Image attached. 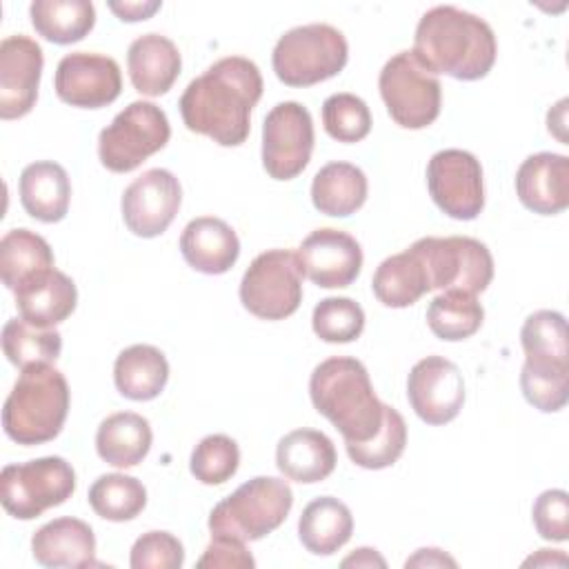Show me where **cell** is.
Segmentation results:
<instances>
[{"label":"cell","instance_id":"ba28073f","mask_svg":"<svg viewBox=\"0 0 569 569\" xmlns=\"http://www.w3.org/2000/svg\"><path fill=\"white\" fill-rule=\"evenodd\" d=\"M422 262L429 291L480 293L493 278V258L487 244L469 236H427L409 247Z\"/></svg>","mask_w":569,"mask_h":569},{"label":"cell","instance_id":"7bdbcfd3","mask_svg":"<svg viewBox=\"0 0 569 569\" xmlns=\"http://www.w3.org/2000/svg\"><path fill=\"white\" fill-rule=\"evenodd\" d=\"M533 527L540 538L565 542L569 538V496L565 489L542 491L531 509Z\"/></svg>","mask_w":569,"mask_h":569},{"label":"cell","instance_id":"5bb4252c","mask_svg":"<svg viewBox=\"0 0 569 569\" xmlns=\"http://www.w3.org/2000/svg\"><path fill=\"white\" fill-rule=\"evenodd\" d=\"M53 89L58 98L71 107L100 109L120 96V67L109 56L73 51L58 62Z\"/></svg>","mask_w":569,"mask_h":569},{"label":"cell","instance_id":"5b68a950","mask_svg":"<svg viewBox=\"0 0 569 569\" xmlns=\"http://www.w3.org/2000/svg\"><path fill=\"white\" fill-rule=\"evenodd\" d=\"M291 507L293 491L287 480L256 476L211 509L209 531L211 536H227L242 542L260 540L284 522Z\"/></svg>","mask_w":569,"mask_h":569},{"label":"cell","instance_id":"9a60e30c","mask_svg":"<svg viewBox=\"0 0 569 569\" xmlns=\"http://www.w3.org/2000/svg\"><path fill=\"white\" fill-rule=\"evenodd\" d=\"M182 202L178 178L167 169H149L122 193V220L140 238H156L173 222Z\"/></svg>","mask_w":569,"mask_h":569},{"label":"cell","instance_id":"6da1fadb","mask_svg":"<svg viewBox=\"0 0 569 569\" xmlns=\"http://www.w3.org/2000/svg\"><path fill=\"white\" fill-rule=\"evenodd\" d=\"M262 96V76L256 62L242 56L216 60L193 78L180 96V116L189 131L222 147H238L251 129V109Z\"/></svg>","mask_w":569,"mask_h":569},{"label":"cell","instance_id":"4dcf8cb0","mask_svg":"<svg viewBox=\"0 0 569 569\" xmlns=\"http://www.w3.org/2000/svg\"><path fill=\"white\" fill-rule=\"evenodd\" d=\"M53 269V251L49 242L29 231L11 229L0 240V276L7 289L18 291Z\"/></svg>","mask_w":569,"mask_h":569},{"label":"cell","instance_id":"8fae6325","mask_svg":"<svg viewBox=\"0 0 569 569\" xmlns=\"http://www.w3.org/2000/svg\"><path fill=\"white\" fill-rule=\"evenodd\" d=\"M242 307L262 320H284L302 302V269L296 251L269 249L251 260L240 282Z\"/></svg>","mask_w":569,"mask_h":569},{"label":"cell","instance_id":"836d02e7","mask_svg":"<svg viewBox=\"0 0 569 569\" xmlns=\"http://www.w3.org/2000/svg\"><path fill=\"white\" fill-rule=\"evenodd\" d=\"M485 320V309L476 293L442 291L427 307V325L440 340L456 342L473 336Z\"/></svg>","mask_w":569,"mask_h":569},{"label":"cell","instance_id":"603a6c76","mask_svg":"<svg viewBox=\"0 0 569 569\" xmlns=\"http://www.w3.org/2000/svg\"><path fill=\"white\" fill-rule=\"evenodd\" d=\"M338 456L331 438L318 429H293L276 447V465L284 478L300 485L320 482L336 469Z\"/></svg>","mask_w":569,"mask_h":569},{"label":"cell","instance_id":"ac0fdd59","mask_svg":"<svg viewBox=\"0 0 569 569\" xmlns=\"http://www.w3.org/2000/svg\"><path fill=\"white\" fill-rule=\"evenodd\" d=\"M44 56L40 44L24 36H9L0 42V118L16 120L27 116L36 100Z\"/></svg>","mask_w":569,"mask_h":569},{"label":"cell","instance_id":"e575fe53","mask_svg":"<svg viewBox=\"0 0 569 569\" xmlns=\"http://www.w3.org/2000/svg\"><path fill=\"white\" fill-rule=\"evenodd\" d=\"M2 351L20 369L40 362H56L62 351V336L49 327H36L24 318H9L2 327Z\"/></svg>","mask_w":569,"mask_h":569},{"label":"cell","instance_id":"d6986e66","mask_svg":"<svg viewBox=\"0 0 569 569\" xmlns=\"http://www.w3.org/2000/svg\"><path fill=\"white\" fill-rule=\"evenodd\" d=\"M520 202L540 216H556L569 207V158L540 151L522 160L516 173Z\"/></svg>","mask_w":569,"mask_h":569},{"label":"cell","instance_id":"ee69618b","mask_svg":"<svg viewBox=\"0 0 569 569\" xmlns=\"http://www.w3.org/2000/svg\"><path fill=\"white\" fill-rule=\"evenodd\" d=\"M256 565L253 556L247 551L242 540L227 538V536H211V542L207 545L202 558L198 560V567H238V569H251Z\"/></svg>","mask_w":569,"mask_h":569},{"label":"cell","instance_id":"ab89813d","mask_svg":"<svg viewBox=\"0 0 569 569\" xmlns=\"http://www.w3.org/2000/svg\"><path fill=\"white\" fill-rule=\"evenodd\" d=\"M325 131L338 142H358L371 131V111L353 93H333L322 102Z\"/></svg>","mask_w":569,"mask_h":569},{"label":"cell","instance_id":"4316f807","mask_svg":"<svg viewBox=\"0 0 569 569\" xmlns=\"http://www.w3.org/2000/svg\"><path fill=\"white\" fill-rule=\"evenodd\" d=\"M151 425L133 411H118L107 416L96 431L98 456L120 469L136 467L151 449Z\"/></svg>","mask_w":569,"mask_h":569},{"label":"cell","instance_id":"74e56055","mask_svg":"<svg viewBox=\"0 0 569 569\" xmlns=\"http://www.w3.org/2000/svg\"><path fill=\"white\" fill-rule=\"evenodd\" d=\"M311 327L325 342H351L365 329V311L351 298H325L313 307Z\"/></svg>","mask_w":569,"mask_h":569},{"label":"cell","instance_id":"f546056e","mask_svg":"<svg viewBox=\"0 0 569 569\" xmlns=\"http://www.w3.org/2000/svg\"><path fill=\"white\" fill-rule=\"evenodd\" d=\"M367 176L351 162L325 164L311 182V202L320 213L347 218L356 213L367 200Z\"/></svg>","mask_w":569,"mask_h":569},{"label":"cell","instance_id":"c3c4849f","mask_svg":"<svg viewBox=\"0 0 569 569\" xmlns=\"http://www.w3.org/2000/svg\"><path fill=\"white\" fill-rule=\"evenodd\" d=\"M525 565H533V567H553V565H558V567H562V565H567V556L558 549H538V553L527 558Z\"/></svg>","mask_w":569,"mask_h":569},{"label":"cell","instance_id":"ffe728a7","mask_svg":"<svg viewBox=\"0 0 569 569\" xmlns=\"http://www.w3.org/2000/svg\"><path fill=\"white\" fill-rule=\"evenodd\" d=\"M180 253L196 271L220 276L236 264L240 240L222 218L200 216L182 229Z\"/></svg>","mask_w":569,"mask_h":569},{"label":"cell","instance_id":"d4e9b609","mask_svg":"<svg viewBox=\"0 0 569 569\" xmlns=\"http://www.w3.org/2000/svg\"><path fill=\"white\" fill-rule=\"evenodd\" d=\"M13 296L20 318L44 329L67 320L78 302V289L73 280L56 267L13 291Z\"/></svg>","mask_w":569,"mask_h":569},{"label":"cell","instance_id":"30bf717a","mask_svg":"<svg viewBox=\"0 0 569 569\" xmlns=\"http://www.w3.org/2000/svg\"><path fill=\"white\" fill-rule=\"evenodd\" d=\"M378 89L391 120L405 129H425L440 116V80L409 49L385 62Z\"/></svg>","mask_w":569,"mask_h":569},{"label":"cell","instance_id":"277c9868","mask_svg":"<svg viewBox=\"0 0 569 569\" xmlns=\"http://www.w3.org/2000/svg\"><path fill=\"white\" fill-rule=\"evenodd\" d=\"M69 385L51 362L22 369L2 407L4 433L24 447L53 440L69 413Z\"/></svg>","mask_w":569,"mask_h":569},{"label":"cell","instance_id":"60d3db41","mask_svg":"<svg viewBox=\"0 0 569 569\" xmlns=\"http://www.w3.org/2000/svg\"><path fill=\"white\" fill-rule=\"evenodd\" d=\"M520 389L538 411H560L569 400V371H540L522 365Z\"/></svg>","mask_w":569,"mask_h":569},{"label":"cell","instance_id":"f1b7e54d","mask_svg":"<svg viewBox=\"0 0 569 569\" xmlns=\"http://www.w3.org/2000/svg\"><path fill=\"white\" fill-rule=\"evenodd\" d=\"M118 391L129 400H153L169 380V362L153 345H131L118 353L113 365Z\"/></svg>","mask_w":569,"mask_h":569},{"label":"cell","instance_id":"bcb514c9","mask_svg":"<svg viewBox=\"0 0 569 569\" xmlns=\"http://www.w3.org/2000/svg\"><path fill=\"white\" fill-rule=\"evenodd\" d=\"M458 562L451 558V556H447L442 549H433V547H429V549H418L407 562H405V567H456Z\"/></svg>","mask_w":569,"mask_h":569},{"label":"cell","instance_id":"8d00e7d4","mask_svg":"<svg viewBox=\"0 0 569 569\" xmlns=\"http://www.w3.org/2000/svg\"><path fill=\"white\" fill-rule=\"evenodd\" d=\"M407 445V425L398 409L385 407V420L378 433L358 445H345L351 462L362 469H385L391 467L405 451Z\"/></svg>","mask_w":569,"mask_h":569},{"label":"cell","instance_id":"9c48e42d","mask_svg":"<svg viewBox=\"0 0 569 569\" xmlns=\"http://www.w3.org/2000/svg\"><path fill=\"white\" fill-rule=\"evenodd\" d=\"M76 491V471L60 456L7 465L0 473V502L18 520H33Z\"/></svg>","mask_w":569,"mask_h":569},{"label":"cell","instance_id":"7dc6e473","mask_svg":"<svg viewBox=\"0 0 569 569\" xmlns=\"http://www.w3.org/2000/svg\"><path fill=\"white\" fill-rule=\"evenodd\" d=\"M342 567H387V562L376 549L360 547L349 558L342 560Z\"/></svg>","mask_w":569,"mask_h":569},{"label":"cell","instance_id":"d590c367","mask_svg":"<svg viewBox=\"0 0 569 569\" xmlns=\"http://www.w3.org/2000/svg\"><path fill=\"white\" fill-rule=\"evenodd\" d=\"M89 505L104 520H133L147 505V489L133 476L104 473L89 487Z\"/></svg>","mask_w":569,"mask_h":569},{"label":"cell","instance_id":"cb8c5ba5","mask_svg":"<svg viewBox=\"0 0 569 569\" xmlns=\"http://www.w3.org/2000/svg\"><path fill=\"white\" fill-rule=\"evenodd\" d=\"M22 209L40 222H60L69 211L71 182L67 171L53 160H38L22 169L20 182Z\"/></svg>","mask_w":569,"mask_h":569},{"label":"cell","instance_id":"f6af8a7d","mask_svg":"<svg viewBox=\"0 0 569 569\" xmlns=\"http://www.w3.org/2000/svg\"><path fill=\"white\" fill-rule=\"evenodd\" d=\"M162 7V2L153 0V2H109V9L124 22H138V20H147L149 16H153L158 9Z\"/></svg>","mask_w":569,"mask_h":569},{"label":"cell","instance_id":"44dd1931","mask_svg":"<svg viewBox=\"0 0 569 569\" xmlns=\"http://www.w3.org/2000/svg\"><path fill=\"white\" fill-rule=\"evenodd\" d=\"M31 553L42 567H93L96 536L80 518H56L42 525L31 538Z\"/></svg>","mask_w":569,"mask_h":569},{"label":"cell","instance_id":"484cf974","mask_svg":"<svg viewBox=\"0 0 569 569\" xmlns=\"http://www.w3.org/2000/svg\"><path fill=\"white\" fill-rule=\"evenodd\" d=\"M353 533V516L349 507L333 498L320 496L311 500L298 520V536L307 551L316 556H331L349 542Z\"/></svg>","mask_w":569,"mask_h":569},{"label":"cell","instance_id":"e0dca14e","mask_svg":"<svg viewBox=\"0 0 569 569\" xmlns=\"http://www.w3.org/2000/svg\"><path fill=\"white\" fill-rule=\"evenodd\" d=\"M296 258L302 276L322 289L349 287L362 269V249L358 240L333 227L311 231L300 242Z\"/></svg>","mask_w":569,"mask_h":569},{"label":"cell","instance_id":"3957f363","mask_svg":"<svg viewBox=\"0 0 569 569\" xmlns=\"http://www.w3.org/2000/svg\"><path fill=\"white\" fill-rule=\"evenodd\" d=\"M309 396L345 438V445L371 440L385 420V402L378 400L367 367L349 356L322 360L309 378Z\"/></svg>","mask_w":569,"mask_h":569},{"label":"cell","instance_id":"2e32d148","mask_svg":"<svg viewBox=\"0 0 569 569\" xmlns=\"http://www.w3.org/2000/svg\"><path fill=\"white\" fill-rule=\"evenodd\" d=\"M407 398L420 420L427 425H447L465 405L462 373L451 360L427 356L409 371Z\"/></svg>","mask_w":569,"mask_h":569},{"label":"cell","instance_id":"1f68e13d","mask_svg":"<svg viewBox=\"0 0 569 569\" xmlns=\"http://www.w3.org/2000/svg\"><path fill=\"white\" fill-rule=\"evenodd\" d=\"M371 289L385 307L405 309L429 291V282L420 258L411 249H405L378 264L371 278Z\"/></svg>","mask_w":569,"mask_h":569},{"label":"cell","instance_id":"d6a6232c","mask_svg":"<svg viewBox=\"0 0 569 569\" xmlns=\"http://www.w3.org/2000/svg\"><path fill=\"white\" fill-rule=\"evenodd\" d=\"M29 16L36 33L56 44L78 42L96 24V9L89 0H33Z\"/></svg>","mask_w":569,"mask_h":569},{"label":"cell","instance_id":"b9f144b4","mask_svg":"<svg viewBox=\"0 0 569 569\" xmlns=\"http://www.w3.org/2000/svg\"><path fill=\"white\" fill-rule=\"evenodd\" d=\"M184 562L182 542L169 531H147L142 533L129 556L133 569H180Z\"/></svg>","mask_w":569,"mask_h":569},{"label":"cell","instance_id":"7c38bea8","mask_svg":"<svg viewBox=\"0 0 569 569\" xmlns=\"http://www.w3.org/2000/svg\"><path fill=\"white\" fill-rule=\"evenodd\" d=\"M313 120L296 100L278 102L262 122V167L273 180H291L305 171L313 151Z\"/></svg>","mask_w":569,"mask_h":569},{"label":"cell","instance_id":"8992f818","mask_svg":"<svg viewBox=\"0 0 569 569\" xmlns=\"http://www.w3.org/2000/svg\"><path fill=\"white\" fill-rule=\"evenodd\" d=\"M349 58L342 31L327 22H311L284 31L271 56L273 71L289 87H309L338 76Z\"/></svg>","mask_w":569,"mask_h":569},{"label":"cell","instance_id":"83f0119b","mask_svg":"<svg viewBox=\"0 0 569 569\" xmlns=\"http://www.w3.org/2000/svg\"><path fill=\"white\" fill-rule=\"evenodd\" d=\"M520 345L525 351V367L540 371H569L567 320L560 311H533L520 329Z\"/></svg>","mask_w":569,"mask_h":569},{"label":"cell","instance_id":"52a82bcc","mask_svg":"<svg viewBox=\"0 0 569 569\" xmlns=\"http://www.w3.org/2000/svg\"><path fill=\"white\" fill-rule=\"evenodd\" d=\"M171 138L167 113L147 100L124 107L98 136V158L113 173L138 169Z\"/></svg>","mask_w":569,"mask_h":569},{"label":"cell","instance_id":"f35d334b","mask_svg":"<svg viewBox=\"0 0 569 569\" xmlns=\"http://www.w3.org/2000/svg\"><path fill=\"white\" fill-rule=\"evenodd\" d=\"M240 465L238 442L224 433L204 436L191 451L189 469L202 485L227 482Z\"/></svg>","mask_w":569,"mask_h":569},{"label":"cell","instance_id":"7402d4cb","mask_svg":"<svg viewBox=\"0 0 569 569\" xmlns=\"http://www.w3.org/2000/svg\"><path fill=\"white\" fill-rule=\"evenodd\" d=\"M180 51L167 36L144 33L129 44L127 71L133 89L142 96L167 93L180 76Z\"/></svg>","mask_w":569,"mask_h":569},{"label":"cell","instance_id":"7a4b0ae2","mask_svg":"<svg viewBox=\"0 0 569 569\" xmlns=\"http://www.w3.org/2000/svg\"><path fill=\"white\" fill-rule=\"evenodd\" d=\"M411 51L433 73L480 80L491 71L498 44L487 20L458 7L440 4L422 13Z\"/></svg>","mask_w":569,"mask_h":569},{"label":"cell","instance_id":"4fadbf2b","mask_svg":"<svg viewBox=\"0 0 569 569\" xmlns=\"http://www.w3.org/2000/svg\"><path fill=\"white\" fill-rule=\"evenodd\" d=\"M427 189L442 213L473 220L485 207L480 160L465 149H442L427 164Z\"/></svg>","mask_w":569,"mask_h":569}]
</instances>
